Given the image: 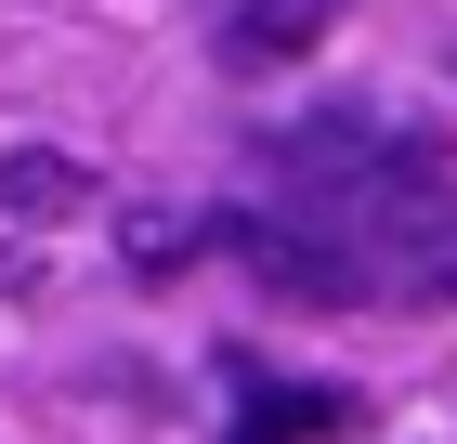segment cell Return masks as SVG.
Returning a JSON list of instances; mask_svg holds the SVG:
<instances>
[{
    "instance_id": "6da1fadb",
    "label": "cell",
    "mask_w": 457,
    "mask_h": 444,
    "mask_svg": "<svg viewBox=\"0 0 457 444\" xmlns=\"http://www.w3.org/2000/svg\"><path fill=\"white\" fill-rule=\"evenodd\" d=\"M327 27H340V0H236L222 66H301V53H327Z\"/></svg>"
},
{
    "instance_id": "7a4b0ae2",
    "label": "cell",
    "mask_w": 457,
    "mask_h": 444,
    "mask_svg": "<svg viewBox=\"0 0 457 444\" xmlns=\"http://www.w3.org/2000/svg\"><path fill=\"white\" fill-rule=\"evenodd\" d=\"M79 209H92V171L66 144H13L0 157V222H79Z\"/></svg>"
},
{
    "instance_id": "3957f363",
    "label": "cell",
    "mask_w": 457,
    "mask_h": 444,
    "mask_svg": "<svg viewBox=\"0 0 457 444\" xmlns=\"http://www.w3.org/2000/svg\"><path fill=\"white\" fill-rule=\"evenodd\" d=\"M314 431H340V392H314V379H248V406H236V431L222 444H314Z\"/></svg>"
},
{
    "instance_id": "277c9868",
    "label": "cell",
    "mask_w": 457,
    "mask_h": 444,
    "mask_svg": "<svg viewBox=\"0 0 457 444\" xmlns=\"http://www.w3.org/2000/svg\"><path fill=\"white\" fill-rule=\"evenodd\" d=\"M222 222H196V209H131V222H118V248H131L144 274H170V262H196V248H210Z\"/></svg>"
}]
</instances>
